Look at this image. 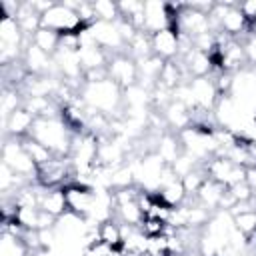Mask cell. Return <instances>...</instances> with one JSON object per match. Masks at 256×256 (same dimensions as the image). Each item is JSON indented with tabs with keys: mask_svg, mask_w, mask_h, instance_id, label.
<instances>
[{
	"mask_svg": "<svg viewBox=\"0 0 256 256\" xmlns=\"http://www.w3.org/2000/svg\"><path fill=\"white\" fill-rule=\"evenodd\" d=\"M40 22H42V28L54 30V32H58L60 36H66V34H80L82 30L88 28V26L82 24L78 12L72 10L70 6H66L64 2H56L48 12H44L42 18H40Z\"/></svg>",
	"mask_w": 256,
	"mask_h": 256,
	"instance_id": "cell-4",
	"label": "cell"
},
{
	"mask_svg": "<svg viewBox=\"0 0 256 256\" xmlns=\"http://www.w3.org/2000/svg\"><path fill=\"white\" fill-rule=\"evenodd\" d=\"M246 184L256 192V166L246 168Z\"/></svg>",
	"mask_w": 256,
	"mask_h": 256,
	"instance_id": "cell-36",
	"label": "cell"
},
{
	"mask_svg": "<svg viewBox=\"0 0 256 256\" xmlns=\"http://www.w3.org/2000/svg\"><path fill=\"white\" fill-rule=\"evenodd\" d=\"M126 54L130 58H134V60H142L146 56H152V36L148 32L140 30L132 38V42L126 46Z\"/></svg>",
	"mask_w": 256,
	"mask_h": 256,
	"instance_id": "cell-25",
	"label": "cell"
},
{
	"mask_svg": "<svg viewBox=\"0 0 256 256\" xmlns=\"http://www.w3.org/2000/svg\"><path fill=\"white\" fill-rule=\"evenodd\" d=\"M32 42V40H26L16 18H10V16H2L0 20V44H6V46H22L26 48V44Z\"/></svg>",
	"mask_w": 256,
	"mask_h": 256,
	"instance_id": "cell-19",
	"label": "cell"
},
{
	"mask_svg": "<svg viewBox=\"0 0 256 256\" xmlns=\"http://www.w3.org/2000/svg\"><path fill=\"white\" fill-rule=\"evenodd\" d=\"M0 158H2V164H6L8 168H12L18 176H22V178H26L30 182H36V178H38V166L34 164V160L24 150L20 138L4 136Z\"/></svg>",
	"mask_w": 256,
	"mask_h": 256,
	"instance_id": "cell-3",
	"label": "cell"
},
{
	"mask_svg": "<svg viewBox=\"0 0 256 256\" xmlns=\"http://www.w3.org/2000/svg\"><path fill=\"white\" fill-rule=\"evenodd\" d=\"M188 88L192 92V102L196 108L214 112L220 100V94L216 90V84L210 76H202V78H190L188 80Z\"/></svg>",
	"mask_w": 256,
	"mask_h": 256,
	"instance_id": "cell-9",
	"label": "cell"
},
{
	"mask_svg": "<svg viewBox=\"0 0 256 256\" xmlns=\"http://www.w3.org/2000/svg\"><path fill=\"white\" fill-rule=\"evenodd\" d=\"M156 196L164 202V204H168L170 208H176V206H180V204H184V200H186V190H184V184H182V180L178 178V180H174V182H170V184H166L164 188H160L158 192H156Z\"/></svg>",
	"mask_w": 256,
	"mask_h": 256,
	"instance_id": "cell-23",
	"label": "cell"
},
{
	"mask_svg": "<svg viewBox=\"0 0 256 256\" xmlns=\"http://www.w3.org/2000/svg\"><path fill=\"white\" fill-rule=\"evenodd\" d=\"M252 28H254V30H256V22H254V26H252Z\"/></svg>",
	"mask_w": 256,
	"mask_h": 256,
	"instance_id": "cell-37",
	"label": "cell"
},
{
	"mask_svg": "<svg viewBox=\"0 0 256 256\" xmlns=\"http://www.w3.org/2000/svg\"><path fill=\"white\" fill-rule=\"evenodd\" d=\"M80 98L86 106L106 114L108 118H124V90L110 78L102 82H84Z\"/></svg>",
	"mask_w": 256,
	"mask_h": 256,
	"instance_id": "cell-1",
	"label": "cell"
},
{
	"mask_svg": "<svg viewBox=\"0 0 256 256\" xmlns=\"http://www.w3.org/2000/svg\"><path fill=\"white\" fill-rule=\"evenodd\" d=\"M64 190H66V200H68V212L78 214L82 218H90L96 206V188L70 182L64 186Z\"/></svg>",
	"mask_w": 256,
	"mask_h": 256,
	"instance_id": "cell-6",
	"label": "cell"
},
{
	"mask_svg": "<svg viewBox=\"0 0 256 256\" xmlns=\"http://www.w3.org/2000/svg\"><path fill=\"white\" fill-rule=\"evenodd\" d=\"M240 42L244 44V50H246L248 68H254L256 70V30L252 28V32H248Z\"/></svg>",
	"mask_w": 256,
	"mask_h": 256,
	"instance_id": "cell-32",
	"label": "cell"
},
{
	"mask_svg": "<svg viewBox=\"0 0 256 256\" xmlns=\"http://www.w3.org/2000/svg\"><path fill=\"white\" fill-rule=\"evenodd\" d=\"M24 106V94L20 92L18 86H4L2 88V96H0V112H2V122L16 112L18 108Z\"/></svg>",
	"mask_w": 256,
	"mask_h": 256,
	"instance_id": "cell-21",
	"label": "cell"
},
{
	"mask_svg": "<svg viewBox=\"0 0 256 256\" xmlns=\"http://www.w3.org/2000/svg\"><path fill=\"white\" fill-rule=\"evenodd\" d=\"M40 210L60 218L68 212V200H66V190L64 186H56V188H46L40 194Z\"/></svg>",
	"mask_w": 256,
	"mask_h": 256,
	"instance_id": "cell-16",
	"label": "cell"
},
{
	"mask_svg": "<svg viewBox=\"0 0 256 256\" xmlns=\"http://www.w3.org/2000/svg\"><path fill=\"white\" fill-rule=\"evenodd\" d=\"M184 70L188 74V78H202V76H210L214 72V60L210 54H204L196 48H192L188 54H184L182 58Z\"/></svg>",
	"mask_w": 256,
	"mask_h": 256,
	"instance_id": "cell-14",
	"label": "cell"
},
{
	"mask_svg": "<svg viewBox=\"0 0 256 256\" xmlns=\"http://www.w3.org/2000/svg\"><path fill=\"white\" fill-rule=\"evenodd\" d=\"M164 226H166V222H162V220H158V218H150V216H146L144 222L140 224V230H142L148 238H154V236H162Z\"/></svg>",
	"mask_w": 256,
	"mask_h": 256,
	"instance_id": "cell-33",
	"label": "cell"
},
{
	"mask_svg": "<svg viewBox=\"0 0 256 256\" xmlns=\"http://www.w3.org/2000/svg\"><path fill=\"white\" fill-rule=\"evenodd\" d=\"M234 166H236V164H232L226 156L214 154V156L204 164V170H206V174H208L210 180L220 182V184L226 186V180H228V176H230V172H232Z\"/></svg>",
	"mask_w": 256,
	"mask_h": 256,
	"instance_id": "cell-20",
	"label": "cell"
},
{
	"mask_svg": "<svg viewBox=\"0 0 256 256\" xmlns=\"http://www.w3.org/2000/svg\"><path fill=\"white\" fill-rule=\"evenodd\" d=\"M118 10H120V18L132 22L138 30H142V26H144V2L124 0V2H118Z\"/></svg>",
	"mask_w": 256,
	"mask_h": 256,
	"instance_id": "cell-26",
	"label": "cell"
},
{
	"mask_svg": "<svg viewBox=\"0 0 256 256\" xmlns=\"http://www.w3.org/2000/svg\"><path fill=\"white\" fill-rule=\"evenodd\" d=\"M98 236L100 242H104L110 248H120L122 246V232H120V222L116 218H108L98 224Z\"/></svg>",
	"mask_w": 256,
	"mask_h": 256,
	"instance_id": "cell-24",
	"label": "cell"
},
{
	"mask_svg": "<svg viewBox=\"0 0 256 256\" xmlns=\"http://www.w3.org/2000/svg\"><path fill=\"white\" fill-rule=\"evenodd\" d=\"M198 166H202V164H200L194 156H190L188 152H182V154L178 156V160L172 164V170H174V174L182 180L184 176H188V174H190L192 170H196Z\"/></svg>",
	"mask_w": 256,
	"mask_h": 256,
	"instance_id": "cell-31",
	"label": "cell"
},
{
	"mask_svg": "<svg viewBox=\"0 0 256 256\" xmlns=\"http://www.w3.org/2000/svg\"><path fill=\"white\" fill-rule=\"evenodd\" d=\"M60 42H62V36L54 30H48V28H40L34 36H32V44H36L40 50H44L46 54L54 56L60 48Z\"/></svg>",
	"mask_w": 256,
	"mask_h": 256,
	"instance_id": "cell-27",
	"label": "cell"
},
{
	"mask_svg": "<svg viewBox=\"0 0 256 256\" xmlns=\"http://www.w3.org/2000/svg\"><path fill=\"white\" fill-rule=\"evenodd\" d=\"M224 192H226V186H224V184L206 178L204 184L200 186V190L196 192V200H198L202 206H206L208 210L216 212V210L220 208V200H222Z\"/></svg>",
	"mask_w": 256,
	"mask_h": 256,
	"instance_id": "cell-18",
	"label": "cell"
},
{
	"mask_svg": "<svg viewBox=\"0 0 256 256\" xmlns=\"http://www.w3.org/2000/svg\"><path fill=\"white\" fill-rule=\"evenodd\" d=\"M106 70H108V78L112 82H116L122 90L138 84V66H136V60L130 58L128 54L110 56Z\"/></svg>",
	"mask_w": 256,
	"mask_h": 256,
	"instance_id": "cell-7",
	"label": "cell"
},
{
	"mask_svg": "<svg viewBox=\"0 0 256 256\" xmlns=\"http://www.w3.org/2000/svg\"><path fill=\"white\" fill-rule=\"evenodd\" d=\"M152 54L160 56L162 60H174L180 56V40L174 28H164L152 34Z\"/></svg>",
	"mask_w": 256,
	"mask_h": 256,
	"instance_id": "cell-10",
	"label": "cell"
},
{
	"mask_svg": "<svg viewBox=\"0 0 256 256\" xmlns=\"http://www.w3.org/2000/svg\"><path fill=\"white\" fill-rule=\"evenodd\" d=\"M162 114H164V120H166V124H168V128H170L172 132H182V130L188 128L190 122H192L190 108H188L186 104H182V102H176V100H172V102L162 110Z\"/></svg>",
	"mask_w": 256,
	"mask_h": 256,
	"instance_id": "cell-17",
	"label": "cell"
},
{
	"mask_svg": "<svg viewBox=\"0 0 256 256\" xmlns=\"http://www.w3.org/2000/svg\"><path fill=\"white\" fill-rule=\"evenodd\" d=\"M206 178H208V174H206V170H204V164L198 166L196 170H192L188 176H184V178H182V184H184L186 194H188V196H196V192L200 190V186L204 184Z\"/></svg>",
	"mask_w": 256,
	"mask_h": 256,
	"instance_id": "cell-30",
	"label": "cell"
},
{
	"mask_svg": "<svg viewBox=\"0 0 256 256\" xmlns=\"http://www.w3.org/2000/svg\"><path fill=\"white\" fill-rule=\"evenodd\" d=\"M30 136L50 148L56 156H70L72 150V128L64 122V118H36L30 130Z\"/></svg>",
	"mask_w": 256,
	"mask_h": 256,
	"instance_id": "cell-2",
	"label": "cell"
},
{
	"mask_svg": "<svg viewBox=\"0 0 256 256\" xmlns=\"http://www.w3.org/2000/svg\"><path fill=\"white\" fill-rule=\"evenodd\" d=\"M164 28H174V14L168 8V2H158V0L144 2V26H142V30L152 36Z\"/></svg>",
	"mask_w": 256,
	"mask_h": 256,
	"instance_id": "cell-8",
	"label": "cell"
},
{
	"mask_svg": "<svg viewBox=\"0 0 256 256\" xmlns=\"http://www.w3.org/2000/svg\"><path fill=\"white\" fill-rule=\"evenodd\" d=\"M228 190H230V194L236 198V202H250V200L254 198V190L246 184V180H244V182H238V184H234V186H230Z\"/></svg>",
	"mask_w": 256,
	"mask_h": 256,
	"instance_id": "cell-34",
	"label": "cell"
},
{
	"mask_svg": "<svg viewBox=\"0 0 256 256\" xmlns=\"http://www.w3.org/2000/svg\"><path fill=\"white\" fill-rule=\"evenodd\" d=\"M232 224L236 230H240L246 236H254L256 234V208L238 212L232 216Z\"/></svg>",
	"mask_w": 256,
	"mask_h": 256,
	"instance_id": "cell-29",
	"label": "cell"
},
{
	"mask_svg": "<svg viewBox=\"0 0 256 256\" xmlns=\"http://www.w3.org/2000/svg\"><path fill=\"white\" fill-rule=\"evenodd\" d=\"M154 152L160 156V160H162L166 166H172V164L178 160V156L184 152V146H182V142H180L178 132H172V130L162 132L160 138H158V144H156V150H154Z\"/></svg>",
	"mask_w": 256,
	"mask_h": 256,
	"instance_id": "cell-15",
	"label": "cell"
},
{
	"mask_svg": "<svg viewBox=\"0 0 256 256\" xmlns=\"http://www.w3.org/2000/svg\"><path fill=\"white\" fill-rule=\"evenodd\" d=\"M20 142H22V146H24V150L28 152V156L34 160V164L40 168V166H44V164H48L50 160H54L56 158V154L50 150V148H46L44 144H40L38 140H34L32 136H26V138H20Z\"/></svg>",
	"mask_w": 256,
	"mask_h": 256,
	"instance_id": "cell-22",
	"label": "cell"
},
{
	"mask_svg": "<svg viewBox=\"0 0 256 256\" xmlns=\"http://www.w3.org/2000/svg\"><path fill=\"white\" fill-rule=\"evenodd\" d=\"M92 6H94L96 20H100V22H116L120 18L118 2H112V0H94Z\"/></svg>",
	"mask_w": 256,
	"mask_h": 256,
	"instance_id": "cell-28",
	"label": "cell"
},
{
	"mask_svg": "<svg viewBox=\"0 0 256 256\" xmlns=\"http://www.w3.org/2000/svg\"><path fill=\"white\" fill-rule=\"evenodd\" d=\"M88 34L110 56H114V54H126V42L122 40L116 22H100V20H96L92 26H88Z\"/></svg>",
	"mask_w": 256,
	"mask_h": 256,
	"instance_id": "cell-5",
	"label": "cell"
},
{
	"mask_svg": "<svg viewBox=\"0 0 256 256\" xmlns=\"http://www.w3.org/2000/svg\"><path fill=\"white\" fill-rule=\"evenodd\" d=\"M34 120H36V116L30 112V110H26L24 106L22 108H18L16 112H12L4 122H2V132H4V136H12V138H26V136H30V130H32V126H34Z\"/></svg>",
	"mask_w": 256,
	"mask_h": 256,
	"instance_id": "cell-11",
	"label": "cell"
},
{
	"mask_svg": "<svg viewBox=\"0 0 256 256\" xmlns=\"http://www.w3.org/2000/svg\"><path fill=\"white\" fill-rule=\"evenodd\" d=\"M164 64H166V60H162L156 54L146 56L142 60H136V66H138V84L142 88H146L148 92H152L154 86L158 84V78H160V72H162Z\"/></svg>",
	"mask_w": 256,
	"mask_h": 256,
	"instance_id": "cell-12",
	"label": "cell"
},
{
	"mask_svg": "<svg viewBox=\"0 0 256 256\" xmlns=\"http://www.w3.org/2000/svg\"><path fill=\"white\" fill-rule=\"evenodd\" d=\"M238 8H240V12L244 14V18L254 26V22H256V0L240 2V4H238Z\"/></svg>",
	"mask_w": 256,
	"mask_h": 256,
	"instance_id": "cell-35",
	"label": "cell"
},
{
	"mask_svg": "<svg viewBox=\"0 0 256 256\" xmlns=\"http://www.w3.org/2000/svg\"><path fill=\"white\" fill-rule=\"evenodd\" d=\"M220 32H224V34H228L230 38H236V40H242L248 32H252V24L244 18L238 4L230 6L228 12L224 14V18L220 22Z\"/></svg>",
	"mask_w": 256,
	"mask_h": 256,
	"instance_id": "cell-13",
	"label": "cell"
}]
</instances>
